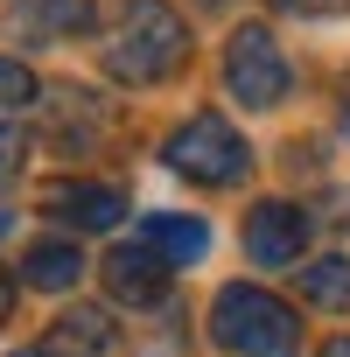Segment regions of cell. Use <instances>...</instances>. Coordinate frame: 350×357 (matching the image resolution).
I'll use <instances>...</instances> for the list:
<instances>
[{"mask_svg": "<svg viewBox=\"0 0 350 357\" xmlns=\"http://www.w3.org/2000/svg\"><path fill=\"white\" fill-rule=\"evenodd\" d=\"M15 357H50V350H43V343H36V350H15Z\"/></svg>", "mask_w": 350, "mask_h": 357, "instance_id": "16", "label": "cell"}, {"mask_svg": "<svg viewBox=\"0 0 350 357\" xmlns=\"http://www.w3.org/2000/svg\"><path fill=\"white\" fill-rule=\"evenodd\" d=\"M43 350L50 357H112L119 350V322L105 315V308H63L56 322H50V336H43Z\"/></svg>", "mask_w": 350, "mask_h": 357, "instance_id": "8", "label": "cell"}, {"mask_svg": "<svg viewBox=\"0 0 350 357\" xmlns=\"http://www.w3.org/2000/svg\"><path fill=\"white\" fill-rule=\"evenodd\" d=\"M168 168L175 175H190V183H204V190H231V183H245L252 175V147L231 133V119H218V112H190L183 126L168 133Z\"/></svg>", "mask_w": 350, "mask_h": 357, "instance_id": "3", "label": "cell"}, {"mask_svg": "<svg viewBox=\"0 0 350 357\" xmlns=\"http://www.w3.org/2000/svg\"><path fill=\"white\" fill-rule=\"evenodd\" d=\"M22 154H29L22 126H0V183H15V175H22Z\"/></svg>", "mask_w": 350, "mask_h": 357, "instance_id": "13", "label": "cell"}, {"mask_svg": "<svg viewBox=\"0 0 350 357\" xmlns=\"http://www.w3.org/2000/svg\"><path fill=\"white\" fill-rule=\"evenodd\" d=\"M36 98H43L36 70H29L22 56H0V112H22V105H36Z\"/></svg>", "mask_w": 350, "mask_h": 357, "instance_id": "12", "label": "cell"}, {"mask_svg": "<svg viewBox=\"0 0 350 357\" xmlns=\"http://www.w3.org/2000/svg\"><path fill=\"white\" fill-rule=\"evenodd\" d=\"M225 84H231V98H238L245 112H273V105L287 98L294 70H287V56H280V43H273L266 29H238V36L225 43Z\"/></svg>", "mask_w": 350, "mask_h": 357, "instance_id": "4", "label": "cell"}, {"mask_svg": "<svg viewBox=\"0 0 350 357\" xmlns=\"http://www.w3.org/2000/svg\"><path fill=\"white\" fill-rule=\"evenodd\" d=\"M183 56H190V22L168 0H133L105 43V70L119 84H161L183 70Z\"/></svg>", "mask_w": 350, "mask_h": 357, "instance_id": "1", "label": "cell"}, {"mask_svg": "<svg viewBox=\"0 0 350 357\" xmlns=\"http://www.w3.org/2000/svg\"><path fill=\"white\" fill-rule=\"evenodd\" d=\"M211 336L231 357H301V322L280 294L252 287V280H225L211 301Z\"/></svg>", "mask_w": 350, "mask_h": 357, "instance_id": "2", "label": "cell"}, {"mask_svg": "<svg viewBox=\"0 0 350 357\" xmlns=\"http://www.w3.org/2000/svg\"><path fill=\"white\" fill-rule=\"evenodd\" d=\"M308 245V211L287 197H266L245 211V259L252 266H294Z\"/></svg>", "mask_w": 350, "mask_h": 357, "instance_id": "5", "label": "cell"}, {"mask_svg": "<svg viewBox=\"0 0 350 357\" xmlns=\"http://www.w3.org/2000/svg\"><path fill=\"white\" fill-rule=\"evenodd\" d=\"M8 308H15V280L0 273V322H8Z\"/></svg>", "mask_w": 350, "mask_h": 357, "instance_id": "14", "label": "cell"}, {"mask_svg": "<svg viewBox=\"0 0 350 357\" xmlns=\"http://www.w3.org/2000/svg\"><path fill=\"white\" fill-rule=\"evenodd\" d=\"M98 273H105V294H112V301H126V308H154V301L168 294V259H161L147 238L112 245V252L98 259Z\"/></svg>", "mask_w": 350, "mask_h": 357, "instance_id": "6", "label": "cell"}, {"mask_svg": "<svg viewBox=\"0 0 350 357\" xmlns=\"http://www.w3.org/2000/svg\"><path fill=\"white\" fill-rule=\"evenodd\" d=\"M322 357H350V336H336V343H322Z\"/></svg>", "mask_w": 350, "mask_h": 357, "instance_id": "15", "label": "cell"}, {"mask_svg": "<svg viewBox=\"0 0 350 357\" xmlns=\"http://www.w3.org/2000/svg\"><path fill=\"white\" fill-rule=\"evenodd\" d=\"M43 211L56 225H70V231H112L126 218V197L105 190V183H50L43 190Z\"/></svg>", "mask_w": 350, "mask_h": 357, "instance_id": "7", "label": "cell"}, {"mask_svg": "<svg viewBox=\"0 0 350 357\" xmlns=\"http://www.w3.org/2000/svg\"><path fill=\"white\" fill-rule=\"evenodd\" d=\"M294 280H301V301H308V308H322V315H350V259H343V252L294 266Z\"/></svg>", "mask_w": 350, "mask_h": 357, "instance_id": "11", "label": "cell"}, {"mask_svg": "<svg viewBox=\"0 0 350 357\" xmlns=\"http://www.w3.org/2000/svg\"><path fill=\"white\" fill-rule=\"evenodd\" d=\"M0 231H8V211H0Z\"/></svg>", "mask_w": 350, "mask_h": 357, "instance_id": "17", "label": "cell"}, {"mask_svg": "<svg viewBox=\"0 0 350 357\" xmlns=\"http://www.w3.org/2000/svg\"><path fill=\"white\" fill-rule=\"evenodd\" d=\"M133 238H147L168 266H190V259L211 252V225H204V218H175V211H147Z\"/></svg>", "mask_w": 350, "mask_h": 357, "instance_id": "9", "label": "cell"}, {"mask_svg": "<svg viewBox=\"0 0 350 357\" xmlns=\"http://www.w3.org/2000/svg\"><path fill=\"white\" fill-rule=\"evenodd\" d=\"M77 273H84L77 238H43V245H29V252H22V287L63 294V287H77Z\"/></svg>", "mask_w": 350, "mask_h": 357, "instance_id": "10", "label": "cell"}]
</instances>
